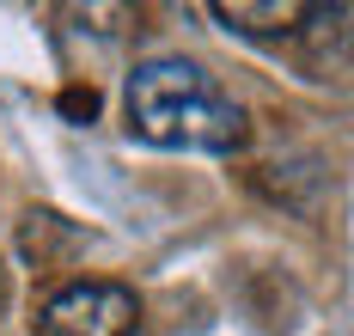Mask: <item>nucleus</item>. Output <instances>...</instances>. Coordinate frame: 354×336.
Returning a JSON list of instances; mask_svg holds the SVG:
<instances>
[{
  "mask_svg": "<svg viewBox=\"0 0 354 336\" xmlns=\"http://www.w3.org/2000/svg\"><path fill=\"white\" fill-rule=\"evenodd\" d=\"M122 122L129 135L165 153H239L250 135L245 104L196 62L153 55L122 86Z\"/></svg>",
  "mask_w": 354,
  "mask_h": 336,
  "instance_id": "nucleus-1",
  "label": "nucleus"
},
{
  "mask_svg": "<svg viewBox=\"0 0 354 336\" xmlns=\"http://www.w3.org/2000/svg\"><path fill=\"white\" fill-rule=\"evenodd\" d=\"M135 330H141V299L122 281H68L37 312V336H135Z\"/></svg>",
  "mask_w": 354,
  "mask_h": 336,
  "instance_id": "nucleus-2",
  "label": "nucleus"
},
{
  "mask_svg": "<svg viewBox=\"0 0 354 336\" xmlns=\"http://www.w3.org/2000/svg\"><path fill=\"white\" fill-rule=\"evenodd\" d=\"M312 12H318V6H293V0H263V6H250V0H220V6H214V19H220L226 31H239V37H299V31L312 25Z\"/></svg>",
  "mask_w": 354,
  "mask_h": 336,
  "instance_id": "nucleus-3",
  "label": "nucleus"
},
{
  "mask_svg": "<svg viewBox=\"0 0 354 336\" xmlns=\"http://www.w3.org/2000/svg\"><path fill=\"white\" fill-rule=\"evenodd\" d=\"M62 111H68V116H92V111H98V92H68Z\"/></svg>",
  "mask_w": 354,
  "mask_h": 336,
  "instance_id": "nucleus-4",
  "label": "nucleus"
},
{
  "mask_svg": "<svg viewBox=\"0 0 354 336\" xmlns=\"http://www.w3.org/2000/svg\"><path fill=\"white\" fill-rule=\"evenodd\" d=\"M0 306H6V269H0Z\"/></svg>",
  "mask_w": 354,
  "mask_h": 336,
  "instance_id": "nucleus-5",
  "label": "nucleus"
}]
</instances>
